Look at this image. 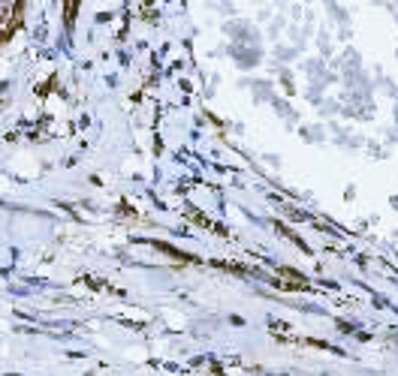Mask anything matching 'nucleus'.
I'll list each match as a JSON object with an SVG mask.
<instances>
[{
	"label": "nucleus",
	"mask_w": 398,
	"mask_h": 376,
	"mask_svg": "<svg viewBox=\"0 0 398 376\" xmlns=\"http://www.w3.org/2000/svg\"><path fill=\"white\" fill-rule=\"evenodd\" d=\"M76 15H79V3H63V22H67V27L76 22Z\"/></svg>",
	"instance_id": "nucleus-2"
},
{
	"label": "nucleus",
	"mask_w": 398,
	"mask_h": 376,
	"mask_svg": "<svg viewBox=\"0 0 398 376\" xmlns=\"http://www.w3.org/2000/svg\"><path fill=\"white\" fill-rule=\"evenodd\" d=\"M280 208H284V214L289 217V220H298V223H302V220H308V214L305 211H298V208H289V205H284V202H278Z\"/></svg>",
	"instance_id": "nucleus-3"
},
{
	"label": "nucleus",
	"mask_w": 398,
	"mask_h": 376,
	"mask_svg": "<svg viewBox=\"0 0 398 376\" xmlns=\"http://www.w3.org/2000/svg\"><path fill=\"white\" fill-rule=\"evenodd\" d=\"M341 332H347V334H356V325H350V322H338Z\"/></svg>",
	"instance_id": "nucleus-4"
},
{
	"label": "nucleus",
	"mask_w": 398,
	"mask_h": 376,
	"mask_svg": "<svg viewBox=\"0 0 398 376\" xmlns=\"http://www.w3.org/2000/svg\"><path fill=\"white\" fill-rule=\"evenodd\" d=\"M9 376H22V373H9Z\"/></svg>",
	"instance_id": "nucleus-6"
},
{
	"label": "nucleus",
	"mask_w": 398,
	"mask_h": 376,
	"mask_svg": "<svg viewBox=\"0 0 398 376\" xmlns=\"http://www.w3.org/2000/svg\"><path fill=\"white\" fill-rule=\"evenodd\" d=\"M232 60L239 63V67H253V63H260V51L257 45H232Z\"/></svg>",
	"instance_id": "nucleus-1"
},
{
	"label": "nucleus",
	"mask_w": 398,
	"mask_h": 376,
	"mask_svg": "<svg viewBox=\"0 0 398 376\" xmlns=\"http://www.w3.org/2000/svg\"><path fill=\"white\" fill-rule=\"evenodd\" d=\"M389 337H395V341H398V328H392V332H389Z\"/></svg>",
	"instance_id": "nucleus-5"
}]
</instances>
